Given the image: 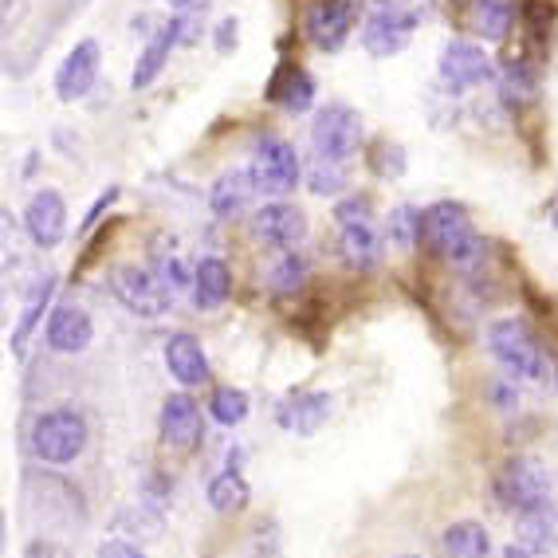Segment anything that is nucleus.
<instances>
[{
	"label": "nucleus",
	"instance_id": "nucleus-1",
	"mask_svg": "<svg viewBox=\"0 0 558 558\" xmlns=\"http://www.w3.org/2000/svg\"><path fill=\"white\" fill-rule=\"evenodd\" d=\"M421 240H425L437 256L457 264L460 271H476L480 264H484V252H488V244L476 236V229H472L469 209L457 205V201H437V205L425 209Z\"/></svg>",
	"mask_w": 558,
	"mask_h": 558
},
{
	"label": "nucleus",
	"instance_id": "nucleus-2",
	"mask_svg": "<svg viewBox=\"0 0 558 558\" xmlns=\"http://www.w3.org/2000/svg\"><path fill=\"white\" fill-rule=\"evenodd\" d=\"M488 350H492V359L508 369L511 378L538 381L543 374H547V354H543L538 339L527 330V323L496 319L488 327Z\"/></svg>",
	"mask_w": 558,
	"mask_h": 558
},
{
	"label": "nucleus",
	"instance_id": "nucleus-3",
	"mask_svg": "<svg viewBox=\"0 0 558 558\" xmlns=\"http://www.w3.org/2000/svg\"><path fill=\"white\" fill-rule=\"evenodd\" d=\"M87 449V421L80 409H48L32 425V452L44 464H71Z\"/></svg>",
	"mask_w": 558,
	"mask_h": 558
},
{
	"label": "nucleus",
	"instance_id": "nucleus-4",
	"mask_svg": "<svg viewBox=\"0 0 558 558\" xmlns=\"http://www.w3.org/2000/svg\"><path fill=\"white\" fill-rule=\"evenodd\" d=\"M421 12L409 4V0H374L366 24H362V48L378 60H389L398 56L401 48L409 44L413 28H417Z\"/></svg>",
	"mask_w": 558,
	"mask_h": 558
},
{
	"label": "nucleus",
	"instance_id": "nucleus-5",
	"mask_svg": "<svg viewBox=\"0 0 558 558\" xmlns=\"http://www.w3.org/2000/svg\"><path fill=\"white\" fill-rule=\"evenodd\" d=\"M311 146H315L319 158L342 161V166H347L362 146L359 110L347 107V102H327V107L315 114V122H311Z\"/></svg>",
	"mask_w": 558,
	"mask_h": 558
},
{
	"label": "nucleus",
	"instance_id": "nucleus-6",
	"mask_svg": "<svg viewBox=\"0 0 558 558\" xmlns=\"http://www.w3.org/2000/svg\"><path fill=\"white\" fill-rule=\"evenodd\" d=\"M252 181H256V190L264 193V197H288L295 185H300V154H295V146L283 138H276V134H268V138L256 142V150H252Z\"/></svg>",
	"mask_w": 558,
	"mask_h": 558
},
{
	"label": "nucleus",
	"instance_id": "nucleus-7",
	"mask_svg": "<svg viewBox=\"0 0 558 558\" xmlns=\"http://www.w3.org/2000/svg\"><path fill=\"white\" fill-rule=\"evenodd\" d=\"M496 496L504 499L508 508H515L519 515H523V511L547 508V499H550L547 469H543L538 460H527V457L508 460L496 476Z\"/></svg>",
	"mask_w": 558,
	"mask_h": 558
},
{
	"label": "nucleus",
	"instance_id": "nucleus-8",
	"mask_svg": "<svg viewBox=\"0 0 558 558\" xmlns=\"http://www.w3.org/2000/svg\"><path fill=\"white\" fill-rule=\"evenodd\" d=\"M114 295L138 319H161L173 307V291L154 268H119L114 271Z\"/></svg>",
	"mask_w": 558,
	"mask_h": 558
},
{
	"label": "nucleus",
	"instance_id": "nucleus-9",
	"mask_svg": "<svg viewBox=\"0 0 558 558\" xmlns=\"http://www.w3.org/2000/svg\"><path fill=\"white\" fill-rule=\"evenodd\" d=\"M362 0H315L303 16V36L319 51H339L359 24Z\"/></svg>",
	"mask_w": 558,
	"mask_h": 558
},
{
	"label": "nucleus",
	"instance_id": "nucleus-10",
	"mask_svg": "<svg viewBox=\"0 0 558 558\" xmlns=\"http://www.w3.org/2000/svg\"><path fill=\"white\" fill-rule=\"evenodd\" d=\"M437 75L440 83L449 87V95H464L469 87H480V83H488L496 75L492 68L488 51L480 48L472 40H449L440 48V60H437Z\"/></svg>",
	"mask_w": 558,
	"mask_h": 558
},
{
	"label": "nucleus",
	"instance_id": "nucleus-11",
	"mask_svg": "<svg viewBox=\"0 0 558 558\" xmlns=\"http://www.w3.org/2000/svg\"><path fill=\"white\" fill-rule=\"evenodd\" d=\"M252 232H256V240H264L268 248L291 252L307 236V213H303L300 205H291V201H268V205H259L256 217H252Z\"/></svg>",
	"mask_w": 558,
	"mask_h": 558
},
{
	"label": "nucleus",
	"instance_id": "nucleus-12",
	"mask_svg": "<svg viewBox=\"0 0 558 558\" xmlns=\"http://www.w3.org/2000/svg\"><path fill=\"white\" fill-rule=\"evenodd\" d=\"M99 63H102V51L99 40H80L75 48L63 56L60 71H56V95L60 102H80L95 80H99Z\"/></svg>",
	"mask_w": 558,
	"mask_h": 558
},
{
	"label": "nucleus",
	"instance_id": "nucleus-13",
	"mask_svg": "<svg viewBox=\"0 0 558 558\" xmlns=\"http://www.w3.org/2000/svg\"><path fill=\"white\" fill-rule=\"evenodd\" d=\"M24 229H28L32 244L36 248H56L63 236H68V201L56 190L32 193L28 209H24Z\"/></svg>",
	"mask_w": 558,
	"mask_h": 558
},
{
	"label": "nucleus",
	"instance_id": "nucleus-14",
	"mask_svg": "<svg viewBox=\"0 0 558 558\" xmlns=\"http://www.w3.org/2000/svg\"><path fill=\"white\" fill-rule=\"evenodd\" d=\"M44 339L56 354H83L95 339V323L83 307L75 303H56L48 315V330H44Z\"/></svg>",
	"mask_w": 558,
	"mask_h": 558
},
{
	"label": "nucleus",
	"instance_id": "nucleus-15",
	"mask_svg": "<svg viewBox=\"0 0 558 558\" xmlns=\"http://www.w3.org/2000/svg\"><path fill=\"white\" fill-rule=\"evenodd\" d=\"M161 437L170 449H193L201 437H205V421H201V409L190 393H170L161 401Z\"/></svg>",
	"mask_w": 558,
	"mask_h": 558
},
{
	"label": "nucleus",
	"instance_id": "nucleus-16",
	"mask_svg": "<svg viewBox=\"0 0 558 558\" xmlns=\"http://www.w3.org/2000/svg\"><path fill=\"white\" fill-rule=\"evenodd\" d=\"M181 48V28H178V16L166 24H158V32H154L150 40H146V48H142L138 63H134V75H130V90H146L154 80H158L161 71H166V63H170V51Z\"/></svg>",
	"mask_w": 558,
	"mask_h": 558
},
{
	"label": "nucleus",
	"instance_id": "nucleus-17",
	"mask_svg": "<svg viewBox=\"0 0 558 558\" xmlns=\"http://www.w3.org/2000/svg\"><path fill=\"white\" fill-rule=\"evenodd\" d=\"M555 547V515L550 508L523 511L515 519V535L508 543V558H538Z\"/></svg>",
	"mask_w": 558,
	"mask_h": 558
},
{
	"label": "nucleus",
	"instance_id": "nucleus-18",
	"mask_svg": "<svg viewBox=\"0 0 558 558\" xmlns=\"http://www.w3.org/2000/svg\"><path fill=\"white\" fill-rule=\"evenodd\" d=\"M330 417V393H300L279 405L276 421L279 429L295 433V437H315Z\"/></svg>",
	"mask_w": 558,
	"mask_h": 558
},
{
	"label": "nucleus",
	"instance_id": "nucleus-19",
	"mask_svg": "<svg viewBox=\"0 0 558 558\" xmlns=\"http://www.w3.org/2000/svg\"><path fill=\"white\" fill-rule=\"evenodd\" d=\"M166 366H170V374L181 386H205L209 381V359H205L201 342L193 335H185V330L166 339Z\"/></svg>",
	"mask_w": 558,
	"mask_h": 558
},
{
	"label": "nucleus",
	"instance_id": "nucleus-20",
	"mask_svg": "<svg viewBox=\"0 0 558 558\" xmlns=\"http://www.w3.org/2000/svg\"><path fill=\"white\" fill-rule=\"evenodd\" d=\"M232 295V271L220 256H205L193 268V303L201 311H217L225 307Z\"/></svg>",
	"mask_w": 558,
	"mask_h": 558
},
{
	"label": "nucleus",
	"instance_id": "nucleus-21",
	"mask_svg": "<svg viewBox=\"0 0 558 558\" xmlns=\"http://www.w3.org/2000/svg\"><path fill=\"white\" fill-rule=\"evenodd\" d=\"M268 99L279 102L283 110H291V114H303L315 102V80L300 63H283L268 83Z\"/></svg>",
	"mask_w": 558,
	"mask_h": 558
},
{
	"label": "nucleus",
	"instance_id": "nucleus-22",
	"mask_svg": "<svg viewBox=\"0 0 558 558\" xmlns=\"http://www.w3.org/2000/svg\"><path fill=\"white\" fill-rule=\"evenodd\" d=\"M256 193L259 190H256V181H252V170H229V173H220L217 185H213L209 205L220 220H232L248 209Z\"/></svg>",
	"mask_w": 558,
	"mask_h": 558
},
{
	"label": "nucleus",
	"instance_id": "nucleus-23",
	"mask_svg": "<svg viewBox=\"0 0 558 558\" xmlns=\"http://www.w3.org/2000/svg\"><path fill=\"white\" fill-rule=\"evenodd\" d=\"M511 24H515V4L511 0H472L469 4V28L484 44L508 40Z\"/></svg>",
	"mask_w": 558,
	"mask_h": 558
},
{
	"label": "nucleus",
	"instance_id": "nucleus-24",
	"mask_svg": "<svg viewBox=\"0 0 558 558\" xmlns=\"http://www.w3.org/2000/svg\"><path fill=\"white\" fill-rule=\"evenodd\" d=\"M339 240H342V259H347L350 268L366 271L381 259V236L374 232V225H342Z\"/></svg>",
	"mask_w": 558,
	"mask_h": 558
},
{
	"label": "nucleus",
	"instance_id": "nucleus-25",
	"mask_svg": "<svg viewBox=\"0 0 558 558\" xmlns=\"http://www.w3.org/2000/svg\"><path fill=\"white\" fill-rule=\"evenodd\" d=\"M51 291H56V276L36 279V288H32V291H28V300H24L21 319H16V327H12V339H9V347H12V350H24V342H28V335H32V330H36V323L44 319V311H48Z\"/></svg>",
	"mask_w": 558,
	"mask_h": 558
},
{
	"label": "nucleus",
	"instance_id": "nucleus-26",
	"mask_svg": "<svg viewBox=\"0 0 558 558\" xmlns=\"http://www.w3.org/2000/svg\"><path fill=\"white\" fill-rule=\"evenodd\" d=\"M492 550V538L488 531L472 523V519H460L445 531V555L449 558H488Z\"/></svg>",
	"mask_w": 558,
	"mask_h": 558
},
{
	"label": "nucleus",
	"instance_id": "nucleus-27",
	"mask_svg": "<svg viewBox=\"0 0 558 558\" xmlns=\"http://www.w3.org/2000/svg\"><path fill=\"white\" fill-rule=\"evenodd\" d=\"M535 95H538L535 71H531L523 60H511L508 68H504V75H499V99L519 110V107H527Z\"/></svg>",
	"mask_w": 558,
	"mask_h": 558
},
{
	"label": "nucleus",
	"instance_id": "nucleus-28",
	"mask_svg": "<svg viewBox=\"0 0 558 558\" xmlns=\"http://www.w3.org/2000/svg\"><path fill=\"white\" fill-rule=\"evenodd\" d=\"M248 484H244V476L240 472H220V476L209 480V504L213 511H220V515H232V511H244L248 508Z\"/></svg>",
	"mask_w": 558,
	"mask_h": 558
},
{
	"label": "nucleus",
	"instance_id": "nucleus-29",
	"mask_svg": "<svg viewBox=\"0 0 558 558\" xmlns=\"http://www.w3.org/2000/svg\"><path fill=\"white\" fill-rule=\"evenodd\" d=\"M421 220H425V213H417L413 205H398V209L389 213V220H386V244L389 248H398V252L417 248Z\"/></svg>",
	"mask_w": 558,
	"mask_h": 558
},
{
	"label": "nucleus",
	"instance_id": "nucleus-30",
	"mask_svg": "<svg viewBox=\"0 0 558 558\" xmlns=\"http://www.w3.org/2000/svg\"><path fill=\"white\" fill-rule=\"evenodd\" d=\"M303 279H307V259L291 248V252H283V256L276 259V268L268 271V288L276 291V295H291V291L303 288Z\"/></svg>",
	"mask_w": 558,
	"mask_h": 558
},
{
	"label": "nucleus",
	"instance_id": "nucleus-31",
	"mask_svg": "<svg viewBox=\"0 0 558 558\" xmlns=\"http://www.w3.org/2000/svg\"><path fill=\"white\" fill-rule=\"evenodd\" d=\"M307 185L315 197H335V193H342V185H347V170H342V161H330V158H315L307 161Z\"/></svg>",
	"mask_w": 558,
	"mask_h": 558
},
{
	"label": "nucleus",
	"instance_id": "nucleus-32",
	"mask_svg": "<svg viewBox=\"0 0 558 558\" xmlns=\"http://www.w3.org/2000/svg\"><path fill=\"white\" fill-rule=\"evenodd\" d=\"M209 413L220 421V425H240V421L248 417V393L244 389H232V386H220L209 401Z\"/></svg>",
	"mask_w": 558,
	"mask_h": 558
},
{
	"label": "nucleus",
	"instance_id": "nucleus-33",
	"mask_svg": "<svg viewBox=\"0 0 558 558\" xmlns=\"http://www.w3.org/2000/svg\"><path fill=\"white\" fill-rule=\"evenodd\" d=\"M335 220H339V229L342 225H374V205H369V197H347L339 201Z\"/></svg>",
	"mask_w": 558,
	"mask_h": 558
},
{
	"label": "nucleus",
	"instance_id": "nucleus-34",
	"mask_svg": "<svg viewBox=\"0 0 558 558\" xmlns=\"http://www.w3.org/2000/svg\"><path fill=\"white\" fill-rule=\"evenodd\" d=\"M369 166H374V170H378L381 178H401V170H405V154H401V146L378 142V150H374Z\"/></svg>",
	"mask_w": 558,
	"mask_h": 558
},
{
	"label": "nucleus",
	"instance_id": "nucleus-35",
	"mask_svg": "<svg viewBox=\"0 0 558 558\" xmlns=\"http://www.w3.org/2000/svg\"><path fill=\"white\" fill-rule=\"evenodd\" d=\"M154 271H158L161 279H166V288L173 291V295H178V291H185L193 283V276L185 268H181V259L178 256H158V264H154Z\"/></svg>",
	"mask_w": 558,
	"mask_h": 558
},
{
	"label": "nucleus",
	"instance_id": "nucleus-36",
	"mask_svg": "<svg viewBox=\"0 0 558 558\" xmlns=\"http://www.w3.org/2000/svg\"><path fill=\"white\" fill-rule=\"evenodd\" d=\"M114 201H119V185H110V190L102 193V197L95 201V205H90V209H87V217H83V225H80V236H87V232L95 229V225H99V220H102V213H107L110 205H114Z\"/></svg>",
	"mask_w": 558,
	"mask_h": 558
},
{
	"label": "nucleus",
	"instance_id": "nucleus-37",
	"mask_svg": "<svg viewBox=\"0 0 558 558\" xmlns=\"http://www.w3.org/2000/svg\"><path fill=\"white\" fill-rule=\"evenodd\" d=\"M240 24H236V16H225V21L213 28V40H217V51L220 56H229V51H236V40H240Z\"/></svg>",
	"mask_w": 558,
	"mask_h": 558
},
{
	"label": "nucleus",
	"instance_id": "nucleus-38",
	"mask_svg": "<svg viewBox=\"0 0 558 558\" xmlns=\"http://www.w3.org/2000/svg\"><path fill=\"white\" fill-rule=\"evenodd\" d=\"M99 558H146V555H142V547L126 543V538H107L99 547Z\"/></svg>",
	"mask_w": 558,
	"mask_h": 558
},
{
	"label": "nucleus",
	"instance_id": "nucleus-39",
	"mask_svg": "<svg viewBox=\"0 0 558 558\" xmlns=\"http://www.w3.org/2000/svg\"><path fill=\"white\" fill-rule=\"evenodd\" d=\"M496 401H499V409H511L519 401V393H511L508 386H496Z\"/></svg>",
	"mask_w": 558,
	"mask_h": 558
},
{
	"label": "nucleus",
	"instance_id": "nucleus-40",
	"mask_svg": "<svg viewBox=\"0 0 558 558\" xmlns=\"http://www.w3.org/2000/svg\"><path fill=\"white\" fill-rule=\"evenodd\" d=\"M166 4H170L173 12H185V9H193V4H197V0H166Z\"/></svg>",
	"mask_w": 558,
	"mask_h": 558
},
{
	"label": "nucleus",
	"instance_id": "nucleus-41",
	"mask_svg": "<svg viewBox=\"0 0 558 558\" xmlns=\"http://www.w3.org/2000/svg\"><path fill=\"white\" fill-rule=\"evenodd\" d=\"M401 558H417V555H401Z\"/></svg>",
	"mask_w": 558,
	"mask_h": 558
}]
</instances>
